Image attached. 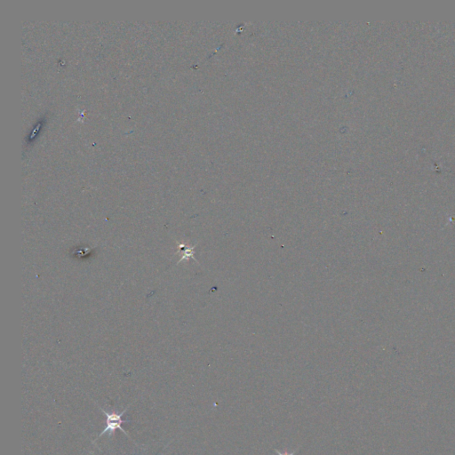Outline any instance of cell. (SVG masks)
<instances>
[{"instance_id": "cell-1", "label": "cell", "mask_w": 455, "mask_h": 455, "mask_svg": "<svg viewBox=\"0 0 455 455\" xmlns=\"http://www.w3.org/2000/svg\"><path fill=\"white\" fill-rule=\"evenodd\" d=\"M103 412L104 413V414L107 416V426H106L105 430H103V432H102V434L100 435V436H103V435L105 434L106 432H109V435L111 436V435L115 432L116 429H119V430H122L125 434L127 435L126 433V431L121 428V423L127 422V421H124V420L121 419V417H122V415H123L124 413H125V411L119 414H115V413L109 414V413H106V412H104V411H103Z\"/></svg>"}, {"instance_id": "cell-2", "label": "cell", "mask_w": 455, "mask_h": 455, "mask_svg": "<svg viewBox=\"0 0 455 455\" xmlns=\"http://www.w3.org/2000/svg\"><path fill=\"white\" fill-rule=\"evenodd\" d=\"M193 254H194V252L192 251V249H189V248H187V249H186V248H185V250L183 251V255H183V257L182 258V260H181V261L184 260L185 258H188V257H190V256L193 255Z\"/></svg>"}, {"instance_id": "cell-3", "label": "cell", "mask_w": 455, "mask_h": 455, "mask_svg": "<svg viewBox=\"0 0 455 455\" xmlns=\"http://www.w3.org/2000/svg\"><path fill=\"white\" fill-rule=\"evenodd\" d=\"M277 455H295V452H292V453H280L279 451L276 450Z\"/></svg>"}]
</instances>
